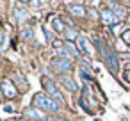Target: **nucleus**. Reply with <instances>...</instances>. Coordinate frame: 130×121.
Wrapping results in <instances>:
<instances>
[{
  "instance_id": "nucleus-11",
  "label": "nucleus",
  "mask_w": 130,
  "mask_h": 121,
  "mask_svg": "<svg viewBox=\"0 0 130 121\" xmlns=\"http://www.w3.org/2000/svg\"><path fill=\"white\" fill-rule=\"evenodd\" d=\"M16 16H18L20 22H25V20L29 18V13H27L25 9H16Z\"/></svg>"
},
{
  "instance_id": "nucleus-14",
  "label": "nucleus",
  "mask_w": 130,
  "mask_h": 121,
  "mask_svg": "<svg viewBox=\"0 0 130 121\" xmlns=\"http://www.w3.org/2000/svg\"><path fill=\"white\" fill-rule=\"evenodd\" d=\"M66 46H68V50H70V54H71L73 57H77V55H78V52H77V48H75V46H73L71 43H66Z\"/></svg>"
},
{
  "instance_id": "nucleus-20",
  "label": "nucleus",
  "mask_w": 130,
  "mask_h": 121,
  "mask_svg": "<svg viewBox=\"0 0 130 121\" xmlns=\"http://www.w3.org/2000/svg\"><path fill=\"white\" fill-rule=\"evenodd\" d=\"M123 77H125V80H126V82H130V70H126Z\"/></svg>"
},
{
  "instance_id": "nucleus-22",
  "label": "nucleus",
  "mask_w": 130,
  "mask_h": 121,
  "mask_svg": "<svg viewBox=\"0 0 130 121\" xmlns=\"http://www.w3.org/2000/svg\"><path fill=\"white\" fill-rule=\"evenodd\" d=\"M43 121H55L54 117H43Z\"/></svg>"
},
{
  "instance_id": "nucleus-13",
  "label": "nucleus",
  "mask_w": 130,
  "mask_h": 121,
  "mask_svg": "<svg viewBox=\"0 0 130 121\" xmlns=\"http://www.w3.org/2000/svg\"><path fill=\"white\" fill-rule=\"evenodd\" d=\"M22 38H23V39H32V38H34L32 29H23V30H22Z\"/></svg>"
},
{
  "instance_id": "nucleus-21",
  "label": "nucleus",
  "mask_w": 130,
  "mask_h": 121,
  "mask_svg": "<svg viewBox=\"0 0 130 121\" xmlns=\"http://www.w3.org/2000/svg\"><path fill=\"white\" fill-rule=\"evenodd\" d=\"M2 41H4V34L0 32V46H2Z\"/></svg>"
},
{
  "instance_id": "nucleus-10",
  "label": "nucleus",
  "mask_w": 130,
  "mask_h": 121,
  "mask_svg": "<svg viewBox=\"0 0 130 121\" xmlns=\"http://www.w3.org/2000/svg\"><path fill=\"white\" fill-rule=\"evenodd\" d=\"M25 116L34 117V119H41V114H39L38 110H34V109H25Z\"/></svg>"
},
{
  "instance_id": "nucleus-15",
  "label": "nucleus",
  "mask_w": 130,
  "mask_h": 121,
  "mask_svg": "<svg viewBox=\"0 0 130 121\" xmlns=\"http://www.w3.org/2000/svg\"><path fill=\"white\" fill-rule=\"evenodd\" d=\"M66 36H68V39H75V38H77V30L68 29V30H66Z\"/></svg>"
},
{
  "instance_id": "nucleus-17",
  "label": "nucleus",
  "mask_w": 130,
  "mask_h": 121,
  "mask_svg": "<svg viewBox=\"0 0 130 121\" xmlns=\"http://www.w3.org/2000/svg\"><path fill=\"white\" fill-rule=\"evenodd\" d=\"M114 14H116L118 18H121V16H123V9H119V7H118V9L114 11Z\"/></svg>"
},
{
  "instance_id": "nucleus-6",
  "label": "nucleus",
  "mask_w": 130,
  "mask_h": 121,
  "mask_svg": "<svg viewBox=\"0 0 130 121\" xmlns=\"http://www.w3.org/2000/svg\"><path fill=\"white\" fill-rule=\"evenodd\" d=\"M43 85L46 87V91H48L50 94H54L55 98H61V93L57 91V87H55V85H54V84H52V82H50L48 78H45V80H43Z\"/></svg>"
},
{
  "instance_id": "nucleus-9",
  "label": "nucleus",
  "mask_w": 130,
  "mask_h": 121,
  "mask_svg": "<svg viewBox=\"0 0 130 121\" xmlns=\"http://www.w3.org/2000/svg\"><path fill=\"white\" fill-rule=\"evenodd\" d=\"M78 48L82 50V54H91L89 52V48H87V45H86V38H78Z\"/></svg>"
},
{
  "instance_id": "nucleus-1",
  "label": "nucleus",
  "mask_w": 130,
  "mask_h": 121,
  "mask_svg": "<svg viewBox=\"0 0 130 121\" xmlns=\"http://www.w3.org/2000/svg\"><path fill=\"white\" fill-rule=\"evenodd\" d=\"M34 103L41 109V110H46V112H57L59 110V105L54 101V98L43 94V93H38L34 96Z\"/></svg>"
},
{
  "instance_id": "nucleus-7",
  "label": "nucleus",
  "mask_w": 130,
  "mask_h": 121,
  "mask_svg": "<svg viewBox=\"0 0 130 121\" xmlns=\"http://www.w3.org/2000/svg\"><path fill=\"white\" fill-rule=\"evenodd\" d=\"M61 84H62V85H64L66 89L73 91V93L77 91V84H75V82H73V80H71L70 77H61Z\"/></svg>"
},
{
  "instance_id": "nucleus-8",
  "label": "nucleus",
  "mask_w": 130,
  "mask_h": 121,
  "mask_svg": "<svg viewBox=\"0 0 130 121\" xmlns=\"http://www.w3.org/2000/svg\"><path fill=\"white\" fill-rule=\"evenodd\" d=\"M102 18H103V23H105V25H110V23H114V14H112V11H110V9H103V13H102Z\"/></svg>"
},
{
  "instance_id": "nucleus-4",
  "label": "nucleus",
  "mask_w": 130,
  "mask_h": 121,
  "mask_svg": "<svg viewBox=\"0 0 130 121\" xmlns=\"http://www.w3.org/2000/svg\"><path fill=\"white\" fill-rule=\"evenodd\" d=\"M105 61H107V66H109L112 71H118L119 62H118V55H116V52H114V50H109V54H107Z\"/></svg>"
},
{
  "instance_id": "nucleus-23",
  "label": "nucleus",
  "mask_w": 130,
  "mask_h": 121,
  "mask_svg": "<svg viewBox=\"0 0 130 121\" xmlns=\"http://www.w3.org/2000/svg\"><path fill=\"white\" fill-rule=\"evenodd\" d=\"M22 121H27V119H22Z\"/></svg>"
},
{
  "instance_id": "nucleus-18",
  "label": "nucleus",
  "mask_w": 130,
  "mask_h": 121,
  "mask_svg": "<svg viewBox=\"0 0 130 121\" xmlns=\"http://www.w3.org/2000/svg\"><path fill=\"white\" fill-rule=\"evenodd\" d=\"M4 110H6V112H14V107H13V105H6Z\"/></svg>"
},
{
  "instance_id": "nucleus-5",
  "label": "nucleus",
  "mask_w": 130,
  "mask_h": 121,
  "mask_svg": "<svg viewBox=\"0 0 130 121\" xmlns=\"http://www.w3.org/2000/svg\"><path fill=\"white\" fill-rule=\"evenodd\" d=\"M68 11L75 16H86V9L80 4H68Z\"/></svg>"
},
{
  "instance_id": "nucleus-2",
  "label": "nucleus",
  "mask_w": 130,
  "mask_h": 121,
  "mask_svg": "<svg viewBox=\"0 0 130 121\" xmlns=\"http://www.w3.org/2000/svg\"><path fill=\"white\" fill-rule=\"evenodd\" d=\"M52 68H54L55 71H59V73H66V71L71 70V62H70V59L55 57V59H52Z\"/></svg>"
},
{
  "instance_id": "nucleus-19",
  "label": "nucleus",
  "mask_w": 130,
  "mask_h": 121,
  "mask_svg": "<svg viewBox=\"0 0 130 121\" xmlns=\"http://www.w3.org/2000/svg\"><path fill=\"white\" fill-rule=\"evenodd\" d=\"M80 77H84L86 80H91V77H89V75H87L86 71H82V70H80Z\"/></svg>"
},
{
  "instance_id": "nucleus-12",
  "label": "nucleus",
  "mask_w": 130,
  "mask_h": 121,
  "mask_svg": "<svg viewBox=\"0 0 130 121\" xmlns=\"http://www.w3.org/2000/svg\"><path fill=\"white\" fill-rule=\"evenodd\" d=\"M52 27L57 30V32H61V30H64V27H62V22L59 20V18H54L52 20Z\"/></svg>"
},
{
  "instance_id": "nucleus-3",
  "label": "nucleus",
  "mask_w": 130,
  "mask_h": 121,
  "mask_svg": "<svg viewBox=\"0 0 130 121\" xmlns=\"http://www.w3.org/2000/svg\"><path fill=\"white\" fill-rule=\"evenodd\" d=\"M2 94L7 96V98H14L16 96V87L11 80H4L2 82Z\"/></svg>"
},
{
  "instance_id": "nucleus-16",
  "label": "nucleus",
  "mask_w": 130,
  "mask_h": 121,
  "mask_svg": "<svg viewBox=\"0 0 130 121\" xmlns=\"http://www.w3.org/2000/svg\"><path fill=\"white\" fill-rule=\"evenodd\" d=\"M121 39H123L125 43H128V45H130V30H125V32L121 34Z\"/></svg>"
}]
</instances>
